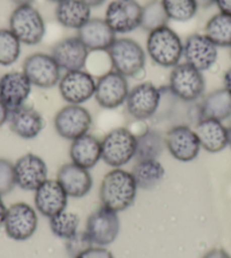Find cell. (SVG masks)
<instances>
[{
	"label": "cell",
	"instance_id": "d4e9b609",
	"mask_svg": "<svg viewBox=\"0 0 231 258\" xmlns=\"http://www.w3.org/2000/svg\"><path fill=\"white\" fill-rule=\"evenodd\" d=\"M69 156L76 165L90 170L102 159L101 141L90 134H85L72 141Z\"/></svg>",
	"mask_w": 231,
	"mask_h": 258
},
{
	"label": "cell",
	"instance_id": "6da1fadb",
	"mask_svg": "<svg viewBox=\"0 0 231 258\" xmlns=\"http://www.w3.org/2000/svg\"><path fill=\"white\" fill-rule=\"evenodd\" d=\"M137 185L132 172L114 168L105 174L100 186L102 206L113 212H122L133 205L136 198Z\"/></svg>",
	"mask_w": 231,
	"mask_h": 258
},
{
	"label": "cell",
	"instance_id": "d6a6232c",
	"mask_svg": "<svg viewBox=\"0 0 231 258\" xmlns=\"http://www.w3.org/2000/svg\"><path fill=\"white\" fill-rule=\"evenodd\" d=\"M22 43L9 29H0V64L12 66L21 56Z\"/></svg>",
	"mask_w": 231,
	"mask_h": 258
},
{
	"label": "cell",
	"instance_id": "ba28073f",
	"mask_svg": "<svg viewBox=\"0 0 231 258\" xmlns=\"http://www.w3.org/2000/svg\"><path fill=\"white\" fill-rule=\"evenodd\" d=\"M7 236L16 241L30 239L38 228V215L35 210L26 203H15L7 209L4 221Z\"/></svg>",
	"mask_w": 231,
	"mask_h": 258
},
{
	"label": "cell",
	"instance_id": "7dc6e473",
	"mask_svg": "<svg viewBox=\"0 0 231 258\" xmlns=\"http://www.w3.org/2000/svg\"><path fill=\"white\" fill-rule=\"evenodd\" d=\"M49 2H52V3H60V2H63V0H49Z\"/></svg>",
	"mask_w": 231,
	"mask_h": 258
},
{
	"label": "cell",
	"instance_id": "836d02e7",
	"mask_svg": "<svg viewBox=\"0 0 231 258\" xmlns=\"http://www.w3.org/2000/svg\"><path fill=\"white\" fill-rule=\"evenodd\" d=\"M169 20L188 22L195 17L198 7L194 0H161Z\"/></svg>",
	"mask_w": 231,
	"mask_h": 258
},
{
	"label": "cell",
	"instance_id": "9a60e30c",
	"mask_svg": "<svg viewBox=\"0 0 231 258\" xmlns=\"http://www.w3.org/2000/svg\"><path fill=\"white\" fill-rule=\"evenodd\" d=\"M164 143L169 153L180 162L195 160L201 151L195 131L186 125H178L169 129L164 136Z\"/></svg>",
	"mask_w": 231,
	"mask_h": 258
},
{
	"label": "cell",
	"instance_id": "44dd1931",
	"mask_svg": "<svg viewBox=\"0 0 231 258\" xmlns=\"http://www.w3.org/2000/svg\"><path fill=\"white\" fill-rule=\"evenodd\" d=\"M76 36L84 43L89 51H108L117 39V34L107 24L104 18H91L77 31Z\"/></svg>",
	"mask_w": 231,
	"mask_h": 258
},
{
	"label": "cell",
	"instance_id": "ac0fdd59",
	"mask_svg": "<svg viewBox=\"0 0 231 258\" xmlns=\"http://www.w3.org/2000/svg\"><path fill=\"white\" fill-rule=\"evenodd\" d=\"M29 78L23 72H9L0 77V100L9 111L25 105L32 91Z\"/></svg>",
	"mask_w": 231,
	"mask_h": 258
},
{
	"label": "cell",
	"instance_id": "30bf717a",
	"mask_svg": "<svg viewBox=\"0 0 231 258\" xmlns=\"http://www.w3.org/2000/svg\"><path fill=\"white\" fill-rule=\"evenodd\" d=\"M85 231L96 246L103 247L112 243L120 231V220L117 212L104 206L99 207L87 218Z\"/></svg>",
	"mask_w": 231,
	"mask_h": 258
},
{
	"label": "cell",
	"instance_id": "ffe728a7",
	"mask_svg": "<svg viewBox=\"0 0 231 258\" xmlns=\"http://www.w3.org/2000/svg\"><path fill=\"white\" fill-rule=\"evenodd\" d=\"M68 195L57 180L47 179L35 190L34 205L36 210L47 218H52L66 210Z\"/></svg>",
	"mask_w": 231,
	"mask_h": 258
},
{
	"label": "cell",
	"instance_id": "e575fe53",
	"mask_svg": "<svg viewBox=\"0 0 231 258\" xmlns=\"http://www.w3.org/2000/svg\"><path fill=\"white\" fill-rule=\"evenodd\" d=\"M16 186L14 163L7 159H0V196L11 192Z\"/></svg>",
	"mask_w": 231,
	"mask_h": 258
},
{
	"label": "cell",
	"instance_id": "2e32d148",
	"mask_svg": "<svg viewBox=\"0 0 231 258\" xmlns=\"http://www.w3.org/2000/svg\"><path fill=\"white\" fill-rule=\"evenodd\" d=\"M16 186L24 190H36L48 179L47 164L39 155L27 153L14 163Z\"/></svg>",
	"mask_w": 231,
	"mask_h": 258
},
{
	"label": "cell",
	"instance_id": "7bdbcfd3",
	"mask_svg": "<svg viewBox=\"0 0 231 258\" xmlns=\"http://www.w3.org/2000/svg\"><path fill=\"white\" fill-rule=\"evenodd\" d=\"M6 212H7V207L5 206L3 198H2V196H0V227L4 224L5 216H6Z\"/></svg>",
	"mask_w": 231,
	"mask_h": 258
},
{
	"label": "cell",
	"instance_id": "60d3db41",
	"mask_svg": "<svg viewBox=\"0 0 231 258\" xmlns=\"http://www.w3.org/2000/svg\"><path fill=\"white\" fill-rule=\"evenodd\" d=\"M194 2L196 3L198 8H203V9L210 8L215 4V0H194Z\"/></svg>",
	"mask_w": 231,
	"mask_h": 258
},
{
	"label": "cell",
	"instance_id": "52a82bcc",
	"mask_svg": "<svg viewBox=\"0 0 231 258\" xmlns=\"http://www.w3.org/2000/svg\"><path fill=\"white\" fill-rule=\"evenodd\" d=\"M23 73L31 84L40 89H50L58 85L62 78V69L49 53L35 52L23 62Z\"/></svg>",
	"mask_w": 231,
	"mask_h": 258
},
{
	"label": "cell",
	"instance_id": "8fae6325",
	"mask_svg": "<svg viewBox=\"0 0 231 258\" xmlns=\"http://www.w3.org/2000/svg\"><path fill=\"white\" fill-rule=\"evenodd\" d=\"M142 6L136 0H113L105 9L104 21L116 34H126L141 25Z\"/></svg>",
	"mask_w": 231,
	"mask_h": 258
},
{
	"label": "cell",
	"instance_id": "f546056e",
	"mask_svg": "<svg viewBox=\"0 0 231 258\" xmlns=\"http://www.w3.org/2000/svg\"><path fill=\"white\" fill-rule=\"evenodd\" d=\"M165 147L164 137L158 131L149 129L137 136L136 161L141 160H158Z\"/></svg>",
	"mask_w": 231,
	"mask_h": 258
},
{
	"label": "cell",
	"instance_id": "cb8c5ba5",
	"mask_svg": "<svg viewBox=\"0 0 231 258\" xmlns=\"http://www.w3.org/2000/svg\"><path fill=\"white\" fill-rule=\"evenodd\" d=\"M195 133L202 149L210 153H219L228 146L227 126L222 121L201 118L195 127Z\"/></svg>",
	"mask_w": 231,
	"mask_h": 258
},
{
	"label": "cell",
	"instance_id": "f1b7e54d",
	"mask_svg": "<svg viewBox=\"0 0 231 258\" xmlns=\"http://www.w3.org/2000/svg\"><path fill=\"white\" fill-rule=\"evenodd\" d=\"M205 35L216 47H231V16L219 13L212 16L205 24Z\"/></svg>",
	"mask_w": 231,
	"mask_h": 258
},
{
	"label": "cell",
	"instance_id": "277c9868",
	"mask_svg": "<svg viewBox=\"0 0 231 258\" xmlns=\"http://www.w3.org/2000/svg\"><path fill=\"white\" fill-rule=\"evenodd\" d=\"M9 30L22 44L36 45L45 35V23L38 9L32 5L17 6L9 17Z\"/></svg>",
	"mask_w": 231,
	"mask_h": 258
},
{
	"label": "cell",
	"instance_id": "484cf974",
	"mask_svg": "<svg viewBox=\"0 0 231 258\" xmlns=\"http://www.w3.org/2000/svg\"><path fill=\"white\" fill-rule=\"evenodd\" d=\"M54 16L65 29L78 31L91 20V7L82 0H63L57 4Z\"/></svg>",
	"mask_w": 231,
	"mask_h": 258
},
{
	"label": "cell",
	"instance_id": "8d00e7d4",
	"mask_svg": "<svg viewBox=\"0 0 231 258\" xmlns=\"http://www.w3.org/2000/svg\"><path fill=\"white\" fill-rule=\"evenodd\" d=\"M74 258H114L112 252L104 247H91L89 249L82 251Z\"/></svg>",
	"mask_w": 231,
	"mask_h": 258
},
{
	"label": "cell",
	"instance_id": "b9f144b4",
	"mask_svg": "<svg viewBox=\"0 0 231 258\" xmlns=\"http://www.w3.org/2000/svg\"><path fill=\"white\" fill-rule=\"evenodd\" d=\"M223 84H224V89L228 90L231 93V68H229L227 72H225L224 76H223Z\"/></svg>",
	"mask_w": 231,
	"mask_h": 258
},
{
	"label": "cell",
	"instance_id": "d590c367",
	"mask_svg": "<svg viewBox=\"0 0 231 258\" xmlns=\"http://www.w3.org/2000/svg\"><path fill=\"white\" fill-rule=\"evenodd\" d=\"M66 241H67L66 243L67 251L69 256H72L73 258L76 257L78 254H81L82 251L93 247L94 245L86 231H78L75 236L72 237L71 239H68Z\"/></svg>",
	"mask_w": 231,
	"mask_h": 258
},
{
	"label": "cell",
	"instance_id": "3957f363",
	"mask_svg": "<svg viewBox=\"0 0 231 258\" xmlns=\"http://www.w3.org/2000/svg\"><path fill=\"white\" fill-rule=\"evenodd\" d=\"M107 52L113 71L125 77H135L144 71L146 53L135 40L117 38Z\"/></svg>",
	"mask_w": 231,
	"mask_h": 258
},
{
	"label": "cell",
	"instance_id": "c3c4849f",
	"mask_svg": "<svg viewBox=\"0 0 231 258\" xmlns=\"http://www.w3.org/2000/svg\"><path fill=\"white\" fill-rule=\"evenodd\" d=\"M230 49H231V47H230Z\"/></svg>",
	"mask_w": 231,
	"mask_h": 258
},
{
	"label": "cell",
	"instance_id": "74e56055",
	"mask_svg": "<svg viewBox=\"0 0 231 258\" xmlns=\"http://www.w3.org/2000/svg\"><path fill=\"white\" fill-rule=\"evenodd\" d=\"M203 258H231V256L224 249H221V248H214V249H211L210 251H207L206 254L203 256Z\"/></svg>",
	"mask_w": 231,
	"mask_h": 258
},
{
	"label": "cell",
	"instance_id": "5bb4252c",
	"mask_svg": "<svg viewBox=\"0 0 231 258\" xmlns=\"http://www.w3.org/2000/svg\"><path fill=\"white\" fill-rule=\"evenodd\" d=\"M161 92L154 84L144 82L129 90L126 100L127 111L137 120H145L154 116L159 109Z\"/></svg>",
	"mask_w": 231,
	"mask_h": 258
},
{
	"label": "cell",
	"instance_id": "7402d4cb",
	"mask_svg": "<svg viewBox=\"0 0 231 258\" xmlns=\"http://www.w3.org/2000/svg\"><path fill=\"white\" fill-rule=\"evenodd\" d=\"M57 181L66 191L68 197L71 196L74 198L86 196L93 186V179L89 170L73 162L64 164L59 169Z\"/></svg>",
	"mask_w": 231,
	"mask_h": 258
},
{
	"label": "cell",
	"instance_id": "4316f807",
	"mask_svg": "<svg viewBox=\"0 0 231 258\" xmlns=\"http://www.w3.org/2000/svg\"><path fill=\"white\" fill-rule=\"evenodd\" d=\"M201 116L219 121L231 118L230 92L223 87L207 94L201 103Z\"/></svg>",
	"mask_w": 231,
	"mask_h": 258
},
{
	"label": "cell",
	"instance_id": "5b68a950",
	"mask_svg": "<svg viewBox=\"0 0 231 258\" xmlns=\"http://www.w3.org/2000/svg\"><path fill=\"white\" fill-rule=\"evenodd\" d=\"M136 147V135L127 128H116L101 141L102 160L110 167L120 168L135 159Z\"/></svg>",
	"mask_w": 231,
	"mask_h": 258
},
{
	"label": "cell",
	"instance_id": "f6af8a7d",
	"mask_svg": "<svg viewBox=\"0 0 231 258\" xmlns=\"http://www.w3.org/2000/svg\"><path fill=\"white\" fill-rule=\"evenodd\" d=\"M34 0H13V3H15L17 6H23V5H32Z\"/></svg>",
	"mask_w": 231,
	"mask_h": 258
},
{
	"label": "cell",
	"instance_id": "603a6c76",
	"mask_svg": "<svg viewBox=\"0 0 231 258\" xmlns=\"http://www.w3.org/2000/svg\"><path fill=\"white\" fill-rule=\"evenodd\" d=\"M11 131L23 140H33L44 128V119L40 112L31 107H23L9 111Z\"/></svg>",
	"mask_w": 231,
	"mask_h": 258
},
{
	"label": "cell",
	"instance_id": "9c48e42d",
	"mask_svg": "<svg viewBox=\"0 0 231 258\" xmlns=\"http://www.w3.org/2000/svg\"><path fill=\"white\" fill-rule=\"evenodd\" d=\"M92 122L89 110L80 104H68L60 109L54 117L57 134L68 141H74L89 134Z\"/></svg>",
	"mask_w": 231,
	"mask_h": 258
},
{
	"label": "cell",
	"instance_id": "4fadbf2b",
	"mask_svg": "<svg viewBox=\"0 0 231 258\" xmlns=\"http://www.w3.org/2000/svg\"><path fill=\"white\" fill-rule=\"evenodd\" d=\"M129 93L127 77L116 71H110L100 76L95 84L94 98L104 109H116L126 102Z\"/></svg>",
	"mask_w": 231,
	"mask_h": 258
},
{
	"label": "cell",
	"instance_id": "83f0119b",
	"mask_svg": "<svg viewBox=\"0 0 231 258\" xmlns=\"http://www.w3.org/2000/svg\"><path fill=\"white\" fill-rule=\"evenodd\" d=\"M132 174L135 179L137 188L149 190L161 182L165 174V170L158 160H141L134 165Z\"/></svg>",
	"mask_w": 231,
	"mask_h": 258
},
{
	"label": "cell",
	"instance_id": "f35d334b",
	"mask_svg": "<svg viewBox=\"0 0 231 258\" xmlns=\"http://www.w3.org/2000/svg\"><path fill=\"white\" fill-rule=\"evenodd\" d=\"M215 5L220 13L231 16V0H215Z\"/></svg>",
	"mask_w": 231,
	"mask_h": 258
},
{
	"label": "cell",
	"instance_id": "bcb514c9",
	"mask_svg": "<svg viewBox=\"0 0 231 258\" xmlns=\"http://www.w3.org/2000/svg\"><path fill=\"white\" fill-rule=\"evenodd\" d=\"M227 132H228V146L231 147V120L227 126Z\"/></svg>",
	"mask_w": 231,
	"mask_h": 258
},
{
	"label": "cell",
	"instance_id": "d6986e66",
	"mask_svg": "<svg viewBox=\"0 0 231 258\" xmlns=\"http://www.w3.org/2000/svg\"><path fill=\"white\" fill-rule=\"evenodd\" d=\"M89 53V49L77 36H71L54 44L50 54L62 71L72 72L84 69Z\"/></svg>",
	"mask_w": 231,
	"mask_h": 258
},
{
	"label": "cell",
	"instance_id": "ee69618b",
	"mask_svg": "<svg viewBox=\"0 0 231 258\" xmlns=\"http://www.w3.org/2000/svg\"><path fill=\"white\" fill-rule=\"evenodd\" d=\"M83 3H85L87 6H90L91 8L93 7H99L101 5H103L107 0H82Z\"/></svg>",
	"mask_w": 231,
	"mask_h": 258
},
{
	"label": "cell",
	"instance_id": "7c38bea8",
	"mask_svg": "<svg viewBox=\"0 0 231 258\" xmlns=\"http://www.w3.org/2000/svg\"><path fill=\"white\" fill-rule=\"evenodd\" d=\"M96 81L89 72L81 71L66 72L58 83L59 93L69 104H83L95 93Z\"/></svg>",
	"mask_w": 231,
	"mask_h": 258
},
{
	"label": "cell",
	"instance_id": "ab89813d",
	"mask_svg": "<svg viewBox=\"0 0 231 258\" xmlns=\"http://www.w3.org/2000/svg\"><path fill=\"white\" fill-rule=\"evenodd\" d=\"M8 118H9V110L6 105L4 104L3 101L0 100V127L8 121Z\"/></svg>",
	"mask_w": 231,
	"mask_h": 258
},
{
	"label": "cell",
	"instance_id": "1f68e13d",
	"mask_svg": "<svg viewBox=\"0 0 231 258\" xmlns=\"http://www.w3.org/2000/svg\"><path fill=\"white\" fill-rule=\"evenodd\" d=\"M169 21L161 0H152L142 7L140 27L149 33L162 26H167Z\"/></svg>",
	"mask_w": 231,
	"mask_h": 258
},
{
	"label": "cell",
	"instance_id": "8992f818",
	"mask_svg": "<svg viewBox=\"0 0 231 258\" xmlns=\"http://www.w3.org/2000/svg\"><path fill=\"white\" fill-rule=\"evenodd\" d=\"M169 89L178 99L185 102H193L204 94V76L202 72L187 62H180L170 73Z\"/></svg>",
	"mask_w": 231,
	"mask_h": 258
},
{
	"label": "cell",
	"instance_id": "e0dca14e",
	"mask_svg": "<svg viewBox=\"0 0 231 258\" xmlns=\"http://www.w3.org/2000/svg\"><path fill=\"white\" fill-rule=\"evenodd\" d=\"M184 58L188 64L203 73L216 62L218 47L205 34H192L184 43Z\"/></svg>",
	"mask_w": 231,
	"mask_h": 258
},
{
	"label": "cell",
	"instance_id": "7a4b0ae2",
	"mask_svg": "<svg viewBox=\"0 0 231 258\" xmlns=\"http://www.w3.org/2000/svg\"><path fill=\"white\" fill-rule=\"evenodd\" d=\"M146 51L158 66L174 68L184 57V43L180 36L167 25L150 32Z\"/></svg>",
	"mask_w": 231,
	"mask_h": 258
},
{
	"label": "cell",
	"instance_id": "4dcf8cb0",
	"mask_svg": "<svg viewBox=\"0 0 231 258\" xmlns=\"http://www.w3.org/2000/svg\"><path fill=\"white\" fill-rule=\"evenodd\" d=\"M80 222L81 219L76 213L65 210L57 215L52 216V218H50L49 224L54 236L68 240L78 232Z\"/></svg>",
	"mask_w": 231,
	"mask_h": 258
}]
</instances>
